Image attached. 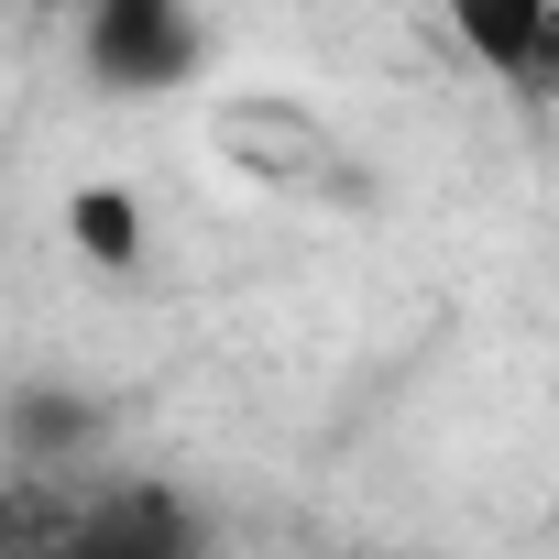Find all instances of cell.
Masks as SVG:
<instances>
[{"mask_svg": "<svg viewBox=\"0 0 559 559\" xmlns=\"http://www.w3.org/2000/svg\"><path fill=\"white\" fill-rule=\"evenodd\" d=\"M67 230H78V252L88 263H143V209L121 198V187H78V209H67Z\"/></svg>", "mask_w": 559, "mask_h": 559, "instance_id": "obj_3", "label": "cell"}, {"mask_svg": "<svg viewBox=\"0 0 559 559\" xmlns=\"http://www.w3.org/2000/svg\"><path fill=\"white\" fill-rule=\"evenodd\" d=\"M78 56H88L99 88L143 99V88H187L209 34H198L187 0H78Z\"/></svg>", "mask_w": 559, "mask_h": 559, "instance_id": "obj_1", "label": "cell"}, {"mask_svg": "<svg viewBox=\"0 0 559 559\" xmlns=\"http://www.w3.org/2000/svg\"><path fill=\"white\" fill-rule=\"evenodd\" d=\"M461 56L526 99H559V0H439Z\"/></svg>", "mask_w": 559, "mask_h": 559, "instance_id": "obj_2", "label": "cell"}]
</instances>
